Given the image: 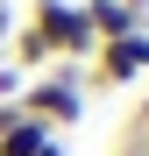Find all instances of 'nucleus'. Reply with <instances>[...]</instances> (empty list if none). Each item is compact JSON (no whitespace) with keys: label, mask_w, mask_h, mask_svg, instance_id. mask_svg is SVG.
Listing matches in <instances>:
<instances>
[{"label":"nucleus","mask_w":149,"mask_h":156,"mask_svg":"<svg viewBox=\"0 0 149 156\" xmlns=\"http://www.w3.org/2000/svg\"><path fill=\"white\" fill-rule=\"evenodd\" d=\"M85 64H50V71H36L29 85H21V99L14 107L21 114H36L43 128H78L85 121Z\"/></svg>","instance_id":"obj_1"},{"label":"nucleus","mask_w":149,"mask_h":156,"mask_svg":"<svg viewBox=\"0 0 149 156\" xmlns=\"http://www.w3.org/2000/svg\"><path fill=\"white\" fill-rule=\"evenodd\" d=\"M121 156H149V149H135V142H121Z\"/></svg>","instance_id":"obj_8"},{"label":"nucleus","mask_w":149,"mask_h":156,"mask_svg":"<svg viewBox=\"0 0 149 156\" xmlns=\"http://www.w3.org/2000/svg\"><path fill=\"white\" fill-rule=\"evenodd\" d=\"M121 7H135V14H142V21H149V0H121Z\"/></svg>","instance_id":"obj_7"},{"label":"nucleus","mask_w":149,"mask_h":156,"mask_svg":"<svg viewBox=\"0 0 149 156\" xmlns=\"http://www.w3.org/2000/svg\"><path fill=\"white\" fill-rule=\"evenodd\" d=\"M21 29H29L57 64H92V50H99L92 29H85V14H78V0H36Z\"/></svg>","instance_id":"obj_2"},{"label":"nucleus","mask_w":149,"mask_h":156,"mask_svg":"<svg viewBox=\"0 0 149 156\" xmlns=\"http://www.w3.org/2000/svg\"><path fill=\"white\" fill-rule=\"evenodd\" d=\"M0 7H7V0H0Z\"/></svg>","instance_id":"obj_10"},{"label":"nucleus","mask_w":149,"mask_h":156,"mask_svg":"<svg viewBox=\"0 0 149 156\" xmlns=\"http://www.w3.org/2000/svg\"><path fill=\"white\" fill-rule=\"evenodd\" d=\"M50 142H57V128H43L21 107H0V156H43Z\"/></svg>","instance_id":"obj_4"},{"label":"nucleus","mask_w":149,"mask_h":156,"mask_svg":"<svg viewBox=\"0 0 149 156\" xmlns=\"http://www.w3.org/2000/svg\"><path fill=\"white\" fill-rule=\"evenodd\" d=\"M21 85H29V71H14V64H0V107H14Z\"/></svg>","instance_id":"obj_6"},{"label":"nucleus","mask_w":149,"mask_h":156,"mask_svg":"<svg viewBox=\"0 0 149 156\" xmlns=\"http://www.w3.org/2000/svg\"><path fill=\"white\" fill-rule=\"evenodd\" d=\"M135 78H149V29L135 36H121V43H99L92 50V64H85V85H135Z\"/></svg>","instance_id":"obj_3"},{"label":"nucleus","mask_w":149,"mask_h":156,"mask_svg":"<svg viewBox=\"0 0 149 156\" xmlns=\"http://www.w3.org/2000/svg\"><path fill=\"white\" fill-rule=\"evenodd\" d=\"M78 14H85V29H92V43H121V36H135V29H149V21H142L135 7H121V0H78Z\"/></svg>","instance_id":"obj_5"},{"label":"nucleus","mask_w":149,"mask_h":156,"mask_svg":"<svg viewBox=\"0 0 149 156\" xmlns=\"http://www.w3.org/2000/svg\"><path fill=\"white\" fill-rule=\"evenodd\" d=\"M43 156H64V142H50V149H43Z\"/></svg>","instance_id":"obj_9"}]
</instances>
